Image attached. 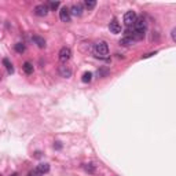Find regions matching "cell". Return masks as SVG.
Here are the masks:
<instances>
[{"label":"cell","mask_w":176,"mask_h":176,"mask_svg":"<svg viewBox=\"0 0 176 176\" xmlns=\"http://www.w3.org/2000/svg\"><path fill=\"white\" fill-rule=\"evenodd\" d=\"M94 53L99 58H106L109 55V47L105 41H98L94 46Z\"/></svg>","instance_id":"obj_1"},{"label":"cell","mask_w":176,"mask_h":176,"mask_svg":"<svg viewBox=\"0 0 176 176\" xmlns=\"http://www.w3.org/2000/svg\"><path fill=\"white\" fill-rule=\"evenodd\" d=\"M136 19H138V17H136L135 11H127L124 14V23H125L127 26H133Z\"/></svg>","instance_id":"obj_2"},{"label":"cell","mask_w":176,"mask_h":176,"mask_svg":"<svg viewBox=\"0 0 176 176\" xmlns=\"http://www.w3.org/2000/svg\"><path fill=\"white\" fill-rule=\"evenodd\" d=\"M59 61L62 62V63H66V62L70 59V57H72V51H70V48L69 47H62L61 50H59Z\"/></svg>","instance_id":"obj_3"},{"label":"cell","mask_w":176,"mask_h":176,"mask_svg":"<svg viewBox=\"0 0 176 176\" xmlns=\"http://www.w3.org/2000/svg\"><path fill=\"white\" fill-rule=\"evenodd\" d=\"M59 18H61L62 22H70V19H72L70 8H68V7H62L61 11H59Z\"/></svg>","instance_id":"obj_4"},{"label":"cell","mask_w":176,"mask_h":176,"mask_svg":"<svg viewBox=\"0 0 176 176\" xmlns=\"http://www.w3.org/2000/svg\"><path fill=\"white\" fill-rule=\"evenodd\" d=\"M48 11H50V8H48V6H46V4H39V6L34 7V10H33V13L36 14L37 17H46Z\"/></svg>","instance_id":"obj_5"},{"label":"cell","mask_w":176,"mask_h":176,"mask_svg":"<svg viewBox=\"0 0 176 176\" xmlns=\"http://www.w3.org/2000/svg\"><path fill=\"white\" fill-rule=\"evenodd\" d=\"M146 28H147V22H146V18H143V17L138 18L135 25H133V29L139 30V32H146Z\"/></svg>","instance_id":"obj_6"},{"label":"cell","mask_w":176,"mask_h":176,"mask_svg":"<svg viewBox=\"0 0 176 176\" xmlns=\"http://www.w3.org/2000/svg\"><path fill=\"white\" fill-rule=\"evenodd\" d=\"M109 29H110V32L112 33L117 34V33L121 32V25H120V22L114 18V19H112V22L109 23Z\"/></svg>","instance_id":"obj_7"},{"label":"cell","mask_w":176,"mask_h":176,"mask_svg":"<svg viewBox=\"0 0 176 176\" xmlns=\"http://www.w3.org/2000/svg\"><path fill=\"white\" fill-rule=\"evenodd\" d=\"M58 73H59L62 77H65V78H69L72 76V69L66 66V65H61L59 68H58Z\"/></svg>","instance_id":"obj_8"},{"label":"cell","mask_w":176,"mask_h":176,"mask_svg":"<svg viewBox=\"0 0 176 176\" xmlns=\"http://www.w3.org/2000/svg\"><path fill=\"white\" fill-rule=\"evenodd\" d=\"M70 13L73 14V15H76V17H80L83 14V6L81 4H73L72 6V8H70Z\"/></svg>","instance_id":"obj_9"},{"label":"cell","mask_w":176,"mask_h":176,"mask_svg":"<svg viewBox=\"0 0 176 176\" xmlns=\"http://www.w3.org/2000/svg\"><path fill=\"white\" fill-rule=\"evenodd\" d=\"M36 169L39 171L41 175H44V173H47V172L50 171V165L46 164V163H41V164H39V165L36 167Z\"/></svg>","instance_id":"obj_10"},{"label":"cell","mask_w":176,"mask_h":176,"mask_svg":"<svg viewBox=\"0 0 176 176\" xmlns=\"http://www.w3.org/2000/svg\"><path fill=\"white\" fill-rule=\"evenodd\" d=\"M32 40L37 44V47H40V48H44V47H46V40H44L43 37H40V36H33Z\"/></svg>","instance_id":"obj_11"},{"label":"cell","mask_w":176,"mask_h":176,"mask_svg":"<svg viewBox=\"0 0 176 176\" xmlns=\"http://www.w3.org/2000/svg\"><path fill=\"white\" fill-rule=\"evenodd\" d=\"M22 70L25 72L26 74H32L33 73V65L30 63V62H25V63L22 65Z\"/></svg>","instance_id":"obj_12"},{"label":"cell","mask_w":176,"mask_h":176,"mask_svg":"<svg viewBox=\"0 0 176 176\" xmlns=\"http://www.w3.org/2000/svg\"><path fill=\"white\" fill-rule=\"evenodd\" d=\"M3 65L6 66V69H7V72H8L10 74H13L14 73V66H13V63L10 62L7 58H3Z\"/></svg>","instance_id":"obj_13"},{"label":"cell","mask_w":176,"mask_h":176,"mask_svg":"<svg viewBox=\"0 0 176 176\" xmlns=\"http://www.w3.org/2000/svg\"><path fill=\"white\" fill-rule=\"evenodd\" d=\"M14 48H15V51L18 54L25 53V50H26V47H25V44H23V43H17L15 46H14Z\"/></svg>","instance_id":"obj_14"},{"label":"cell","mask_w":176,"mask_h":176,"mask_svg":"<svg viewBox=\"0 0 176 176\" xmlns=\"http://www.w3.org/2000/svg\"><path fill=\"white\" fill-rule=\"evenodd\" d=\"M81 80H83V83H89L92 80V73H91V72H85V73L83 74Z\"/></svg>","instance_id":"obj_15"},{"label":"cell","mask_w":176,"mask_h":176,"mask_svg":"<svg viewBox=\"0 0 176 176\" xmlns=\"http://www.w3.org/2000/svg\"><path fill=\"white\" fill-rule=\"evenodd\" d=\"M59 4H61L59 2H50V3H48V8H50L51 11H55V10L59 7Z\"/></svg>","instance_id":"obj_16"},{"label":"cell","mask_w":176,"mask_h":176,"mask_svg":"<svg viewBox=\"0 0 176 176\" xmlns=\"http://www.w3.org/2000/svg\"><path fill=\"white\" fill-rule=\"evenodd\" d=\"M84 169H85V172H88V173H95V167L92 164H85Z\"/></svg>","instance_id":"obj_17"},{"label":"cell","mask_w":176,"mask_h":176,"mask_svg":"<svg viewBox=\"0 0 176 176\" xmlns=\"http://www.w3.org/2000/svg\"><path fill=\"white\" fill-rule=\"evenodd\" d=\"M95 6H96V2H95V0H87V2H85V7H87L88 10H92Z\"/></svg>","instance_id":"obj_18"},{"label":"cell","mask_w":176,"mask_h":176,"mask_svg":"<svg viewBox=\"0 0 176 176\" xmlns=\"http://www.w3.org/2000/svg\"><path fill=\"white\" fill-rule=\"evenodd\" d=\"M132 39H129V37H124V39L120 41V44H123V46H129V44H132Z\"/></svg>","instance_id":"obj_19"},{"label":"cell","mask_w":176,"mask_h":176,"mask_svg":"<svg viewBox=\"0 0 176 176\" xmlns=\"http://www.w3.org/2000/svg\"><path fill=\"white\" fill-rule=\"evenodd\" d=\"M28 176H41V173L37 169H34V171H32V172H29L28 173Z\"/></svg>","instance_id":"obj_20"},{"label":"cell","mask_w":176,"mask_h":176,"mask_svg":"<svg viewBox=\"0 0 176 176\" xmlns=\"http://www.w3.org/2000/svg\"><path fill=\"white\" fill-rule=\"evenodd\" d=\"M172 39H173V41H176V28H173V29H172Z\"/></svg>","instance_id":"obj_21"}]
</instances>
